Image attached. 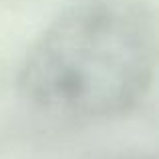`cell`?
Returning <instances> with one entry per match:
<instances>
[{"mask_svg":"<svg viewBox=\"0 0 159 159\" xmlns=\"http://www.w3.org/2000/svg\"><path fill=\"white\" fill-rule=\"evenodd\" d=\"M129 159H153V157H147V155H137V157H129Z\"/></svg>","mask_w":159,"mask_h":159,"instance_id":"obj_2","label":"cell"},{"mask_svg":"<svg viewBox=\"0 0 159 159\" xmlns=\"http://www.w3.org/2000/svg\"><path fill=\"white\" fill-rule=\"evenodd\" d=\"M155 58V18L145 0H75L30 44L18 89L47 115L109 119L145 97Z\"/></svg>","mask_w":159,"mask_h":159,"instance_id":"obj_1","label":"cell"}]
</instances>
